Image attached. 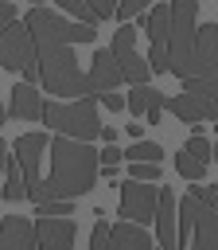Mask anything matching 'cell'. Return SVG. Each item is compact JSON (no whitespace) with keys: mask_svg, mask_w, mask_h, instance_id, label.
<instances>
[{"mask_svg":"<svg viewBox=\"0 0 218 250\" xmlns=\"http://www.w3.org/2000/svg\"><path fill=\"white\" fill-rule=\"evenodd\" d=\"M97 156H101V164H105V168H113V164H121V156H125V152H121L117 145H105Z\"/></svg>","mask_w":218,"mask_h":250,"instance_id":"obj_33","label":"cell"},{"mask_svg":"<svg viewBox=\"0 0 218 250\" xmlns=\"http://www.w3.org/2000/svg\"><path fill=\"white\" fill-rule=\"evenodd\" d=\"M47 148H51V137H47V133H23V137H16V145H12V156H16L19 168H23L27 191L39 188V168H43V152H47Z\"/></svg>","mask_w":218,"mask_h":250,"instance_id":"obj_9","label":"cell"},{"mask_svg":"<svg viewBox=\"0 0 218 250\" xmlns=\"http://www.w3.org/2000/svg\"><path fill=\"white\" fill-rule=\"evenodd\" d=\"M27 31H31V43H35V62L43 70L39 86L47 94H54L58 102H70V98H86V94H97L90 74H82L78 59H74V43H70V20L62 12H51V8H31L27 12Z\"/></svg>","mask_w":218,"mask_h":250,"instance_id":"obj_1","label":"cell"},{"mask_svg":"<svg viewBox=\"0 0 218 250\" xmlns=\"http://www.w3.org/2000/svg\"><path fill=\"white\" fill-rule=\"evenodd\" d=\"M117 137H121L117 125H101V141H105V145H117Z\"/></svg>","mask_w":218,"mask_h":250,"instance_id":"obj_36","label":"cell"},{"mask_svg":"<svg viewBox=\"0 0 218 250\" xmlns=\"http://www.w3.org/2000/svg\"><path fill=\"white\" fill-rule=\"evenodd\" d=\"M148 4H152V0H121V4H117V20H121V23H132V16H144Z\"/></svg>","mask_w":218,"mask_h":250,"instance_id":"obj_26","label":"cell"},{"mask_svg":"<svg viewBox=\"0 0 218 250\" xmlns=\"http://www.w3.org/2000/svg\"><path fill=\"white\" fill-rule=\"evenodd\" d=\"M148 98H152V86H132L128 98H125V109L128 113H144L148 109Z\"/></svg>","mask_w":218,"mask_h":250,"instance_id":"obj_25","label":"cell"},{"mask_svg":"<svg viewBox=\"0 0 218 250\" xmlns=\"http://www.w3.org/2000/svg\"><path fill=\"white\" fill-rule=\"evenodd\" d=\"M156 207H160V184H144V180H125L121 184V203H117V215L144 227L156 219Z\"/></svg>","mask_w":218,"mask_h":250,"instance_id":"obj_6","label":"cell"},{"mask_svg":"<svg viewBox=\"0 0 218 250\" xmlns=\"http://www.w3.org/2000/svg\"><path fill=\"white\" fill-rule=\"evenodd\" d=\"M191 195H195V199H202L206 207H214V211H218V188H210V184H195V188H191Z\"/></svg>","mask_w":218,"mask_h":250,"instance_id":"obj_31","label":"cell"},{"mask_svg":"<svg viewBox=\"0 0 218 250\" xmlns=\"http://www.w3.org/2000/svg\"><path fill=\"white\" fill-rule=\"evenodd\" d=\"M4 117H8V109H4V102H0V125H4Z\"/></svg>","mask_w":218,"mask_h":250,"instance_id":"obj_40","label":"cell"},{"mask_svg":"<svg viewBox=\"0 0 218 250\" xmlns=\"http://www.w3.org/2000/svg\"><path fill=\"white\" fill-rule=\"evenodd\" d=\"M128 180L160 184V164H152V160H128Z\"/></svg>","mask_w":218,"mask_h":250,"instance_id":"obj_24","label":"cell"},{"mask_svg":"<svg viewBox=\"0 0 218 250\" xmlns=\"http://www.w3.org/2000/svg\"><path fill=\"white\" fill-rule=\"evenodd\" d=\"M101 105L113 109V113H121V109H125V98H121L117 90H105V94H101Z\"/></svg>","mask_w":218,"mask_h":250,"instance_id":"obj_32","label":"cell"},{"mask_svg":"<svg viewBox=\"0 0 218 250\" xmlns=\"http://www.w3.org/2000/svg\"><path fill=\"white\" fill-rule=\"evenodd\" d=\"M167 109L183 121V125H199L202 117H199V109H195V102L187 98V94H175V98H167Z\"/></svg>","mask_w":218,"mask_h":250,"instance_id":"obj_19","label":"cell"},{"mask_svg":"<svg viewBox=\"0 0 218 250\" xmlns=\"http://www.w3.org/2000/svg\"><path fill=\"white\" fill-rule=\"evenodd\" d=\"M51 176L39 180V188L27 191V199L47 203V199H78L93 188L97 180V148L90 141H74V137H54L51 141Z\"/></svg>","mask_w":218,"mask_h":250,"instance_id":"obj_2","label":"cell"},{"mask_svg":"<svg viewBox=\"0 0 218 250\" xmlns=\"http://www.w3.org/2000/svg\"><path fill=\"white\" fill-rule=\"evenodd\" d=\"M214 133H218V121H214Z\"/></svg>","mask_w":218,"mask_h":250,"instance_id":"obj_41","label":"cell"},{"mask_svg":"<svg viewBox=\"0 0 218 250\" xmlns=\"http://www.w3.org/2000/svg\"><path fill=\"white\" fill-rule=\"evenodd\" d=\"M167 109V98L160 94V90H152V98H148V109H144V121L148 125H160V113Z\"/></svg>","mask_w":218,"mask_h":250,"instance_id":"obj_28","label":"cell"},{"mask_svg":"<svg viewBox=\"0 0 218 250\" xmlns=\"http://www.w3.org/2000/svg\"><path fill=\"white\" fill-rule=\"evenodd\" d=\"M43 98H39V90L31 86V82H16L12 86V98H8V117H16V121H35V117H43Z\"/></svg>","mask_w":218,"mask_h":250,"instance_id":"obj_16","label":"cell"},{"mask_svg":"<svg viewBox=\"0 0 218 250\" xmlns=\"http://www.w3.org/2000/svg\"><path fill=\"white\" fill-rule=\"evenodd\" d=\"M0 199H4V188H0Z\"/></svg>","mask_w":218,"mask_h":250,"instance_id":"obj_42","label":"cell"},{"mask_svg":"<svg viewBox=\"0 0 218 250\" xmlns=\"http://www.w3.org/2000/svg\"><path fill=\"white\" fill-rule=\"evenodd\" d=\"M4 199H8V203L27 199V180H23V168H19V160H16V156H12V160H8V168H4Z\"/></svg>","mask_w":218,"mask_h":250,"instance_id":"obj_18","label":"cell"},{"mask_svg":"<svg viewBox=\"0 0 218 250\" xmlns=\"http://www.w3.org/2000/svg\"><path fill=\"white\" fill-rule=\"evenodd\" d=\"M187 78H218V23H202L195 31V55Z\"/></svg>","mask_w":218,"mask_h":250,"instance_id":"obj_10","label":"cell"},{"mask_svg":"<svg viewBox=\"0 0 218 250\" xmlns=\"http://www.w3.org/2000/svg\"><path fill=\"white\" fill-rule=\"evenodd\" d=\"M183 152H191L195 160H202V164H210V145L202 141V133H191V137H187V145H183Z\"/></svg>","mask_w":218,"mask_h":250,"instance_id":"obj_27","label":"cell"},{"mask_svg":"<svg viewBox=\"0 0 218 250\" xmlns=\"http://www.w3.org/2000/svg\"><path fill=\"white\" fill-rule=\"evenodd\" d=\"M58 8H62V16H74L78 23H90V27H97V16L90 12V4L86 0H54Z\"/></svg>","mask_w":218,"mask_h":250,"instance_id":"obj_23","label":"cell"},{"mask_svg":"<svg viewBox=\"0 0 218 250\" xmlns=\"http://www.w3.org/2000/svg\"><path fill=\"white\" fill-rule=\"evenodd\" d=\"M90 4V12L97 16V20H109V16H117V4L121 0H86Z\"/></svg>","mask_w":218,"mask_h":250,"instance_id":"obj_30","label":"cell"},{"mask_svg":"<svg viewBox=\"0 0 218 250\" xmlns=\"http://www.w3.org/2000/svg\"><path fill=\"white\" fill-rule=\"evenodd\" d=\"M74 234H78V223L74 219H39L35 223L39 250H70L74 246Z\"/></svg>","mask_w":218,"mask_h":250,"instance_id":"obj_12","label":"cell"},{"mask_svg":"<svg viewBox=\"0 0 218 250\" xmlns=\"http://www.w3.org/2000/svg\"><path fill=\"white\" fill-rule=\"evenodd\" d=\"M175 172H179L183 180H191V184H199V180L206 176V164H202V160H195L191 152H179V156H175Z\"/></svg>","mask_w":218,"mask_h":250,"instance_id":"obj_20","label":"cell"},{"mask_svg":"<svg viewBox=\"0 0 218 250\" xmlns=\"http://www.w3.org/2000/svg\"><path fill=\"white\" fill-rule=\"evenodd\" d=\"M125 156H128V160H152V164H160L164 148H160V141H132Z\"/></svg>","mask_w":218,"mask_h":250,"instance_id":"obj_21","label":"cell"},{"mask_svg":"<svg viewBox=\"0 0 218 250\" xmlns=\"http://www.w3.org/2000/svg\"><path fill=\"white\" fill-rule=\"evenodd\" d=\"M8 160H12V152H8V148H4V141H0V172L8 168Z\"/></svg>","mask_w":218,"mask_h":250,"instance_id":"obj_37","label":"cell"},{"mask_svg":"<svg viewBox=\"0 0 218 250\" xmlns=\"http://www.w3.org/2000/svg\"><path fill=\"white\" fill-rule=\"evenodd\" d=\"M12 23H16V4L12 0H0V31L12 27Z\"/></svg>","mask_w":218,"mask_h":250,"instance_id":"obj_34","label":"cell"},{"mask_svg":"<svg viewBox=\"0 0 218 250\" xmlns=\"http://www.w3.org/2000/svg\"><path fill=\"white\" fill-rule=\"evenodd\" d=\"M140 20V27L148 31V39H152V51H148V66H152V74H164V70H171V59H167V39H171V4H156L152 12H144V16H136Z\"/></svg>","mask_w":218,"mask_h":250,"instance_id":"obj_5","label":"cell"},{"mask_svg":"<svg viewBox=\"0 0 218 250\" xmlns=\"http://www.w3.org/2000/svg\"><path fill=\"white\" fill-rule=\"evenodd\" d=\"M195 16H199V0H171V39H167V59H171V74L187 78L191 74V55H195Z\"/></svg>","mask_w":218,"mask_h":250,"instance_id":"obj_4","label":"cell"},{"mask_svg":"<svg viewBox=\"0 0 218 250\" xmlns=\"http://www.w3.org/2000/svg\"><path fill=\"white\" fill-rule=\"evenodd\" d=\"M39 78H43V70H39V62H27V66H23V82H31V86H35Z\"/></svg>","mask_w":218,"mask_h":250,"instance_id":"obj_35","label":"cell"},{"mask_svg":"<svg viewBox=\"0 0 218 250\" xmlns=\"http://www.w3.org/2000/svg\"><path fill=\"white\" fill-rule=\"evenodd\" d=\"M156 230H160V250H179V199H175V191L164 188V184H160Z\"/></svg>","mask_w":218,"mask_h":250,"instance_id":"obj_11","label":"cell"},{"mask_svg":"<svg viewBox=\"0 0 218 250\" xmlns=\"http://www.w3.org/2000/svg\"><path fill=\"white\" fill-rule=\"evenodd\" d=\"M31 8H47V0H31Z\"/></svg>","mask_w":218,"mask_h":250,"instance_id":"obj_39","label":"cell"},{"mask_svg":"<svg viewBox=\"0 0 218 250\" xmlns=\"http://www.w3.org/2000/svg\"><path fill=\"white\" fill-rule=\"evenodd\" d=\"M0 62H4V70H23L27 62H35V43H31V31L23 20H16L12 27L0 31Z\"/></svg>","mask_w":218,"mask_h":250,"instance_id":"obj_7","label":"cell"},{"mask_svg":"<svg viewBox=\"0 0 218 250\" xmlns=\"http://www.w3.org/2000/svg\"><path fill=\"white\" fill-rule=\"evenodd\" d=\"M35 215L39 219H70L74 215V199H47V203L35 207Z\"/></svg>","mask_w":218,"mask_h":250,"instance_id":"obj_22","label":"cell"},{"mask_svg":"<svg viewBox=\"0 0 218 250\" xmlns=\"http://www.w3.org/2000/svg\"><path fill=\"white\" fill-rule=\"evenodd\" d=\"M210 160H218V141H214V145H210Z\"/></svg>","mask_w":218,"mask_h":250,"instance_id":"obj_38","label":"cell"},{"mask_svg":"<svg viewBox=\"0 0 218 250\" xmlns=\"http://www.w3.org/2000/svg\"><path fill=\"white\" fill-rule=\"evenodd\" d=\"M43 125H51L54 133L74 137V141H93L101 133L97 94H86V98H74V102H47L43 105Z\"/></svg>","mask_w":218,"mask_h":250,"instance_id":"obj_3","label":"cell"},{"mask_svg":"<svg viewBox=\"0 0 218 250\" xmlns=\"http://www.w3.org/2000/svg\"><path fill=\"white\" fill-rule=\"evenodd\" d=\"M105 250H152V238H148V230L144 227H136V223H113V230H109V246Z\"/></svg>","mask_w":218,"mask_h":250,"instance_id":"obj_17","label":"cell"},{"mask_svg":"<svg viewBox=\"0 0 218 250\" xmlns=\"http://www.w3.org/2000/svg\"><path fill=\"white\" fill-rule=\"evenodd\" d=\"M179 211L191 215V223H195V250H218V211L206 207L202 199H195L191 191L179 199Z\"/></svg>","mask_w":218,"mask_h":250,"instance_id":"obj_8","label":"cell"},{"mask_svg":"<svg viewBox=\"0 0 218 250\" xmlns=\"http://www.w3.org/2000/svg\"><path fill=\"white\" fill-rule=\"evenodd\" d=\"M109 230H113V223L97 219V223H93V234H90V250H105V246H109Z\"/></svg>","mask_w":218,"mask_h":250,"instance_id":"obj_29","label":"cell"},{"mask_svg":"<svg viewBox=\"0 0 218 250\" xmlns=\"http://www.w3.org/2000/svg\"><path fill=\"white\" fill-rule=\"evenodd\" d=\"M35 223L23 215H4L0 219V250H35Z\"/></svg>","mask_w":218,"mask_h":250,"instance_id":"obj_13","label":"cell"},{"mask_svg":"<svg viewBox=\"0 0 218 250\" xmlns=\"http://www.w3.org/2000/svg\"><path fill=\"white\" fill-rule=\"evenodd\" d=\"M183 94L195 102L202 121H218V78H183Z\"/></svg>","mask_w":218,"mask_h":250,"instance_id":"obj_14","label":"cell"},{"mask_svg":"<svg viewBox=\"0 0 218 250\" xmlns=\"http://www.w3.org/2000/svg\"><path fill=\"white\" fill-rule=\"evenodd\" d=\"M90 82H93V90L97 94H105V90H117L125 78H121V62L113 59V51L109 47H97L93 51V59H90Z\"/></svg>","mask_w":218,"mask_h":250,"instance_id":"obj_15","label":"cell"}]
</instances>
